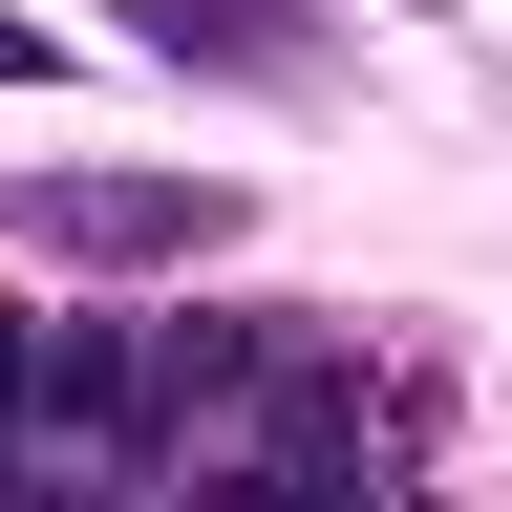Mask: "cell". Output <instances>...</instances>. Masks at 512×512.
<instances>
[{"mask_svg":"<svg viewBox=\"0 0 512 512\" xmlns=\"http://www.w3.org/2000/svg\"><path fill=\"white\" fill-rule=\"evenodd\" d=\"M235 192L214 171H43L22 192V256H86V278H150V256H214Z\"/></svg>","mask_w":512,"mask_h":512,"instance_id":"obj_1","label":"cell"},{"mask_svg":"<svg viewBox=\"0 0 512 512\" xmlns=\"http://www.w3.org/2000/svg\"><path fill=\"white\" fill-rule=\"evenodd\" d=\"M0 86H64V43H43V22H0Z\"/></svg>","mask_w":512,"mask_h":512,"instance_id":"obj_4","label":"cell"},{"mask_svg":"<svg viewBox=\"0 0 512 512\" xmlns=\"http://www.w3.org/2000/svg\"><path fill=\"white\" fill-rule=\"evenodd\" d=\"M86 427H128L107 320H0V448H86Z\"/></svg>","mask_w":512,"mask_h":512,"instance_id":"obj_2","label":"cell"},{"mask_svg":"<svg viewBox=\"0 0 512 512\" xmlns=\"http://www.w3.org/2000/svg\"><path fill=\"white\" fill-rule=\"evenodd\" d=\"M107 22L150 43V64H214V86H299V64H320L299 0H107Z\"/></svg>","mask_w":512,"mask_h":512,"instance_id":"obj_3","label":"cell"}]
</instances>
